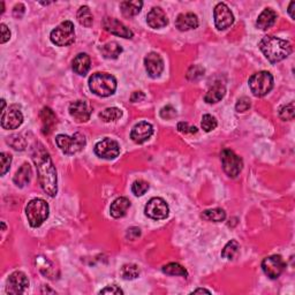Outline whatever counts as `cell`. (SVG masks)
Instances as JSON below:
<instances>
[{
  "label": "cell",
  "mask_w": 295,
  "mask_h": 295,
  "mask_svg": "<svg viewBox=\"0 0 295 295\" xmlns=\"http://www.w3.org/2000/svg\"><path fill=\"white\" fill-rule=\"evenodd\" d=\"M92 107L85 101H76L70 105V115L78 122H87L92 117Z\"/></svg>",
  "instance_id": "18"
},
{
  "label": "cell",
  "mask_w": 295,
  "mask_h": 295,
  "mask_svg": "<svg viewBox=\"0 0 295 295\" xmlns=\"http://www.w3.org/2000/svg\"><path fill=\"white\" fill-rule=\"evenodd\" d=\"M121 277L126 280H133L136 279L140 276L139 266L135 264H126L122 266L121 269Z\"/></svg>",
  "instance_id": "34"
},
{
  "label": "cell",
  "mask_w": 295,
  "mask_h": 295,
  "mask_svg": "<svg viewBox=\"0 0 295 295\" xmlns=\"http://www.w3.org/2000/svg\"><path fill=\"white\" fill-rule=\"evenodd\" d=\"M204 68L198 66V65H194L189 68V71L187 73V78L189 80H197L199 78H202L204 75Z\"/></svg>",
  "instance_id": "39"
},
{
  "label": "cell",
  "mask_w": 295,
  "mask_h": 295,
  "mask_svg": "<svg viewBox=\"0 0 295 295\" xmlns=\"http://www.w3.org/2000/svg\"><path fill=\"white\" fill-rule=\"evenodd\" d=\"M51 42L57 47H70L75 40L74 25L71 21L61 22L57 28H54L50 35Z\"/></svg>",
  "instance_id": "7"
},
{
  "label": "cell",
  "mask_w": 295,
  "mask_h": 295,
  "mask_svg": "<svg viewBox=\"0 0 295 295\" xmlns=\"http://www.w3.org/2000/svg\"><path fill=\"white\" fill-rule=\"evenodd\" d=\"M279 117L284 121L293 120V118H294V103L290 102L289 104H287V105L281 107V110L279 112Z\"/></svg>",
  "instance_id": "37"
},
{
  "label": "cell",
  "mask_w": 295,
  "mask_h": 295,
  "mask_svg": "<svg viewBox=\"0 0 295 295\" xmlns=\"http://www.w3.org/2000/svg\"><path fill=\"white\" fill-rule=\"evenodd\" d=\"M239 251H240V244L238 243V241L231 240V241L228 242V244L224 247L223 252H221V256L226 258V260H234V258L238 256Z\"/></svg>",
  "instance_id": "32"
},
{
  "label": "cell",
  "mask_w": 295,
  "mask_h": 295,
  "mask_svg": "<svg viewBox=\"0 0 295 295\" xmlns=\"http://www.w3.org/2000/svg\"><path fill=\"white\" fill-rule=\"evenodd\" d=\"M102 56L106 59H117L122 52V48L117 42H108L101 48Z\"/></svg>",
  "instance_id": "28"
},
{
  "label": "cell",
  "mask_w": 295,
  "mask_h": 295,
  "mask_svg": "<svg viewBox=\"0 0 295 295\" xmlns=\"http://www.w3.org/2000/svg\"><path fill=\"white\" fill-rule=\"evenodd\" d=\"M163 272L170 276H181V277H187L188 272L185 269L184 266H181L178 263H169L163 266Z\"/></svg>",
  "instance_id": "33"
},
{
  "label": "cell",
  "mask_w": 295,
  "mask_h": 295,
  "mask_svg": "<svg viewBox=\"0 0 295 295\" xmlns=\"http://www.w3.org/2000/svg\"><path fill=\"white\" fill-rule=\"evenodd\" d=\"M89 88L99 97H108L116 93L117 80L108 73H95L89 79Z\"/></svg>",
  "instance_id": "3"
},
{
  "label": "cell",
  "mask_w": 295,
  "mask_h": 295,
  "mask_svg": "<svg viewBox=\"0 0 295 295\" xmlns=\"http://www.w3.org/2000/svg\"><path fill=\"white\" fill-rule=\"evenodd\" d=\"M122 117V111L118 107H107L105 110L99 113V118L104 122H112L119 120Z\"/></svg>",
  "instance_id": "30"
},
{
  "label": "cell",
  "mask_w": 295,
  "mask_h": 295,
  "mask_svg": "<svg viewBox=\"0 0 295 295\" xmlns=\"http://www.w3.org/2000/svg\"><path fill=\"white\" fill-rule=\"evenodd\" d=\"M0 28H2V40H0V42H2V44H4V43H6L7 40H10L11 31L7 28V26L5 24H2Z\"/></svg>",
  "instance_id": "44"
},
{
  "label": "cell",
  "mask_w": 295,
  "mask_h": 295,
  "mask_svg": "<svg viewBox=\"0 0 295 295\" xmlns=\"http://www.w3.org/2000/svg\"><path fill=\"white\" fill-rule=\"evenodd\" d=\"M90 65H92V60L87 53H79L78 56L73 60V71L76 74L84 76L90 70Z\"/></svg>",
  "instance_id": "22"
},
{
  "label": "cell",
  "mask_w": 295,
  "mask_h": 295,
  "mask_svg": "<svg viewBox=\"0 0 295 295\" xmlns=\"http://www.w3.org/2000/svg\"><path fill=\"white\" fill-rule=\"evenodd\" d=\"M95 153L103 160H115L120 153L119 143L112 139H104L95 145Z\"/></svg>",
  "instance_id": "10"
},
{
  "label": "cell",
  "mask_w": 295,
  "mask_h": 295,
  "mask_svg": "<svg viewBox=\"0 0 295 295\" xmlns=\"http://www.w3.org/2000/svg\"><path fill=\"white\" fill-rule=\"evenodd\" d=\"M170 209L167 203L161 197H153L145 206V215L155 220L165 219L169 216Z\"/></svg>",
  "instance_id": "11"
},
{
  "label": "cell",
  "mask_w": 295,
  "mask_h": 295,
  "mask_svg": "<svg viewBox=\"0 0 295 295\" xmlns=\"http://www.w3.org/2000/svg\"><path fill=\"white\" fill-rule=\"evenodd\" d=\"M144 98H145V95L142 92H135V93H133V95H131L130 101L133 103H136V102L143 101Z\"/></svg>",
  "instance_id": "45"
},
{
  "label": "cell",
  "mask_w": 295,
  "mask_h": 295,
  "mask_svg": "<svg viewBox=\"0 0 295 295\" xmlns=\"http://www.w3.org/2000/svg\"><path fill=\"white\" fill-rule=\"evenodd\" d=\"M33 161L37 169L40 187L50 196H56L58 192L57 171L54 169L51 157L45 150L44 145L37 143L33 149Z\"/></svg>",
  "instance_id": "1"
},
{
  "label": "cell",
  "mask_w": 295,
  "mask_h": 295,
  "mask_svg": "<svg viewBox=\"0 0 295 295\" xmlns=\"http://www.w3.org/2000/svg\"><path fill=\"white\" fill-rule=\"evenodd\" d=\"M178 129L185 134H195L197 133V128L195 126H189L187 122H179Z\"/></svg>",
  "instance_id": "42"
},
{
  "label": "cell",
  "mask_w": 295,
  "mask_h": 295,
  "mask_svg": "<svg viewBox=\"0 0 295 295\" xmlns=\"http://www.w3.org/2000/svg\"><path fill=\"white\" fill-rule=\"evenodd\" d=\"M149 189V184L144 180H136L131 186V192L134 193L135 196H142Z\"/></svg>",
  "instance_id": "35"
},
{
  "label": "cell",
  "mask_w": 295,
  "mask_h": 295,
  "mask_svg": "<svg viewBox=\"0 0 295 295\" xmlns=\"http://www.w3.org/2000/svg\"><path fill=\"white\" fill-rule=\"evenodd\" d=\"M220 158L225 173L231 176V178H237L243 167V162L241 158L235 155L234 151L230 150V149H224L221 151Z\"/></svg>",
  "instance_id": "8"
},
{
  "label": "cell",
  "mask_w": 295,
  "mask_h": 295,
  "mask_svg": "<svg viewBox=\"0 0 295 295\" xmlns=\"http://www.w3.org/2000/svg\"><path fill=\"white\" fill-rule=\"evenodd\" d=\"M249 88L254 96H265L274 88V76L271 75V73L265 71L255 73L249 79Z\"/></svg>",
  "instance_id": "5"
},
{
  "label": "cell",
  "mask_w": 295,
  "mask_h": 295,
  "mask_svg": "<svg viewBox=\"0 0 295 295\" xmlns=\"http://www.w3.org/2000/svg\"><path fill=\"white\" fill-rule=\"evenodd\" d=\"M161 117L163 118V119H166V120L173 119L174 117H176V110L172 105L164 106L161 110Z\"/></svg>",
  "instance_id": "41"
},
{
  "label": "cell",
  "mask_w": 295,
  "mask_h": 295,
  "mask_svg": "<svg viewBox=\"0 0 295 295\" xmlns=\"http://www.w3.org/2000/svg\"><path fill=\"white\" fill-rule=\"evenodd\" d=\"M29 287V280L24 272L15 271L7 279L6 292L8 294H24Z\"/></svg>",
  "instance_id": "14"
},
{
  "label": "cell",
  "mask_w": 295,
  "mask_h": 295,
  "mask_svg": "<svg viewBox=\"0 0 295 295\" xmlns=\"http://www.w3.org/2000/svg\"><path fill=\"white\" fill-rule=\"evenodd\" d=\"M260 49L272 63L284 60L292 53V44L275 36H265L260 42Z\"/></svg>",
  "instance_id": "2"
},
{
  "label": "cell",
  "mask_w": 295,
  "mask_h": 295,
  "mask_svg": "<svg viewBox=\"0 0 295 295\" xmlns=\"http://www.w3.org/2000/svg\"><path fill=\"white\" fill-rule=\"evenodd\" d=\"M217 125L218 124H217V120H216L215 117H212L211 115H204L203 116L202 121H201V126H202V128L204 131L209 133V131L216 129Z\"/></svg>",
  "instance_id": "36"
},
{
  "label": "cell",
  "mask_w": 295,
  "mask_h": 295,
  "mask_svg": "<svg viewBox=\"0 0 295 295\" xmlns=\"http://www.w3.org/2000/svg\"><path fill=\"white\" fill-rule=\"evenodd\" d=\"M276 20H277V13L274 10H271V8H265V10L258 15L256 26L257 28L266 30L271 28V27L276 24Z\"/></svg>",
  "instance_id": "23"
},
{
  "label": "cell",
  "mask_w": 295,
  "mask_h": 295,
  "mask_svg": "<svg viewBox=\"0 0 295 295\" xmlns=\"http://www.w3.org/2000/svg\"><path fill=\"white\" fill-rule=\"evenodd\" d=\"M147 22L151 28L160 29L164 28L165 26H167L169 20H167L166 13L163 11L161 7H153L152 10L148 13Z\"/></svg>",
  "instance_id": "19"
},
{
  "label": "cell",
  "mask_w": 295,
  "mask_h": 295,
  "mask_svg": "<svg viewBox=\"0 0 295 295\" xmlns=\"http://www.w3.org/2000/svg\"><path fill=\"white\" fill-rule=\"evenodd\" d=\"M213 16H215V25L218 30L228 29L234 22L233 13L224 3L217 4L213 10Z\"/></svg>",
  "instance_id": "12"
},
{
  "label": "cell",
  "mask_w": 295,
  "mask_h": 295,
  "mask_svg": "<svg viewBox=\"0 0 295 295\" xmlns=\"http://www.w3.org/2000/svg\"><path fill=\"white\" fill-rule=\"evenodd\" d=\"M197 293H207V294H210V290H208V289H204V288H197V289H195L193 294H197Z\"/></svg>",
  "instance_id": "47"
},
{
  "label": "cell",
  "mask_w": 295,
  "mask_h": 295,
  "mask_svg": "<svg viewBox=\"0 0 295 295\" xmlns=\"http://www.w3.org/2000/svg\"><path fill=\"white\" fill-rule=\"evenodd\" d=\"M49 212V204L42 198L31 199L26 208L27 218L31 228H39L48 219Z\"/></svg>",
  "instance_id": "4"
},
{
  "label": "cell",
  "mask_w": 295,
  "mask_h": 295,
  "mask_svg": "<svg viewBox=\"0 0 295 295\" xmlns=\"http://www.w3.org/2000/svg\"><path fill=\"white\" fill-rule=\"evenodd\" d=\"M294 7H295V2H292L289 4V6H288V14L289 16L292 17V19L294 20L295 19V14H294Z\"/></svg>",
  "instance_id": "46"
},
{
  "label": "cell",
  "mask_w": 295,
  "mask_h": 295,
  "mask_svg": "<svg viewBox=\"0 0 295 295\" xmlns=\"http://www.w3.org/2000/svg\"><path fill=\"white\" fill-rule=\"evenodd\" d=\"M130 208V201L126 197H118L113 201L110 208V213L113 218L124 217Z\"/></svg>",
  "instance_id": "24"
},
{
  "label": "cell",
  "mask_w": 295,
  "mask_h": 295,
  "mask_svg": "<svg viewBox=\"0 0 295 295\" xmlns=\"http://www.w3.org/2000/svg\"><path fill=\"white\" fill-rule=\"evenodd\" d=\"M144 66L149 76L156 79L160 78L163 71H164V60L158 53L150 52L144 58Z\"/></svg>",
  "instance_id": "16"
},
{
  "label": "cell",
  "mask_w": 295,
  "mask_h": 295,
  "mask_svg": "<svg viewBox=\"0 0 295 295\" xmlns=\"http://www.w3.org/2000/svg\"><path fill=\"white\" fill-rule=\"evenodd\" d=\"M78 21L80 22V25L87 27V28L93 26L94 16H93L92 11H90V8L88 6L80 7V10L78 12Z\"/></svg>",
  "instance_id": "31"
},
{
  "label": "cell",
  "mask_w": 295,
  "mask_h": 295,
  "mask_svg": "<svg viewBox=\"0 0 295 295\" xmlns=\"http://www.w3.org/2000/svg\"><path fill=\"white\" fill-rule=\"evenodd\" d=\"M31 174H33V172H31V166L29 164H27L25 163L24 165H22L17 172L14 175V184L17 186V187H25L26 185L29 184V181L31 179Z\"/></svg>",
  "instance_id": "25"
},
{
  "label": "cell",
  "mask_w": 295,
  "mask_h": 295,
  "mask_svg": "<svg viewBox=\"0 0 295 295\" xmlns=\"http://www.w3.org/2000/svg\"><path fill=\"white\" fill-rule=\"evenodd\" d=\"M225 94H226L225 85L221 82H215L212 84V87L208 90L206 97H204V101L208 104H216L224 98Z\"/></svg>",
  "instance_id": "21"
},
{
  "label": "cell",
  "mask_w": 295,
  "mask_h": 295,
  "mask_svg": "<svg viewBox=\"0 0 295 295\" xmlns=\"http://www.w3.org/2000/svg\"><path fill=\"white\" fill-rule=\"evenodd\" d=\"M143 3L140 0H135V2H122L120 4V10L126 17H131L138 15L142 10Z\"/></svg>",
  "instance_id": "27"
},
{
  "label": "cell",
  "mask_w": 295,
  "mask_h": 295,
  "mask_svg": "<svg viewBox=\"0 0 295 295\" xmlns=\"http://www.w3.org/2000/svg\"><path fill=\"white\" fill-rule=\"evenodd\" d=\"M203 219L208 221H213V223H220L224 221L226 218V212L220 208L210 209V210H206L202 213Z\"/></svg>",
  "instance_id": "29"
},
{
  "label": "cell",
  "mask_w": 295,
  "mask_h": 295,
  "mask_svg": "<svg viewBox=\"0 0 295 295\" xmlns=\"http://www.w3.org/2000/svg\"><path fill=\"white\" fill-rule=\"evenodd\" d=\"M22 122H24V115L20 106L11 105L2 113V126L4 129H16L22 125Z\"/></svg>",
  "instance_id": "13"
},
{
  "label": "cell",
  "mask_w": 295,
  "mask_h": 295,
  "mask_svg": "<svg viewBox=\"0 0 295 295\" xmlns=\"http://www.w3.org/2000/svg\"><path fill=\"white\" fill-rule=\"evenodd\" d=\"M153 134V127L151 124L147 121H141L136 124L133 129L130 131V139L134 141L135 143L142 144L151 138Z\"/></svg>",
  "instance_id": "17"
},
{
  "label": "cell",
  "mask_w": 295,
  "mask_h": 295,
  "mask_svg": "<svg viewBox=\"0 0 295 295\" xmlns=\"http://www.w3.org/2000/svg\"><path fill=\"white\" fill-rule=\"evenodd\" d=\"M40 119H42V128L44 134H50L52 131L53 126L56 125V115L49 107H44L40 111Z\"/></svg>",
  "instance_id": "26"
},
{
  "label": "cell",
  "mask_w": 295,
  "mask_h": 295,
  "mask_svg": "<svg viewBox=\"0 0 295 295\" xmlns=\"http://www.w3.org/2000/svg\"><path fill=\"white\" fill-rule=\"evenodd\" d=\"M175 26L180 31L196 29L198 27L197 15L194 14V13H183V14H180L176 17Z\"/></svg>",
  "instance_id": "20"
},
{
  "label": "cell",
  "mask_w": 295,
  "mask_h": 295,
  "mask_svg": "<svg viewBox=\"0 0 295 295\" xmlns=\"http://www.w3.org/2000/svg\"><path fill=\"white\" fill-rule=\"evenodd\" d=\"M102 26L104 30H106L107 33L119 36L122 38H133L134 36L133 31L127 28L122 22L115 19V17H105L102 22Z\"/></svg>",
  "instance_id": "15"
},
{
  "label": "cell",
  "mask_w": 295,
  "mask_h": 295,
  "mask_svg": "<svg viewBox=\"0 0 295 295\" xmlns=\"http://www.w3.org/2000/svg\"><path fill=\"white\" fill-rule=\"evenodd\" d=\"M286 267V263L280 255H272L263 260L262 269L265 276L269 277L270 279L279 278L280 275L283 274Z\"/></svg>",
  "instance_id": "9"
},
{
  "label": "cell",
  "mask_w": 295,
  "mask_h": 295,
  "mask_svg": "<svg viewBox=\"0 0 295 295\" xmlns=\"http://www.w3.org/2000/svg\"><path fill=\"white\" fill-rule=\"evenodd\" d=\"M249 108H251V99H249L248 97L240 98L237 103V105H235V110L241 113L248 111Z\"/></svg>",
  "instance_id": "40"
},
{
  "label": "cell",
  "mask_w": 295,
  "mask_h": 295,
  "mask_svg": "<svg viewBox=\"0 0 295 295\" xmlns=\"http://www.w3.org/2000/svg\"><path fill=\"white\" fill-rule=\"evenodd\" d=\"M58 148L66 153V155H74L80 152L85 145V138L83 134L75 133L74 135L68 136L65 134H59L56 138Z\"/></svg>",
  "instance_id": "6"
},
{
  "label": "cell",
  "mask_w": 295,
  "mask_h": 295,
  "mask_svg": "<svg viewBox=\"0 0 295 295\" xmlns=\"http://www.w3.org/2000/svg\"><path fill=\"white\" fill-rule=\"evenodd\" d=\"M99 294H113V295H120V294H124L122 292V289H120L118 286L116 285H111V286H107L106 288L102 289Z\"/></svg>",
  "instance_id": "43"
},
{
  "label": "cell",
  "mask_w": 295,
  "mask_h": 295,
  "mask_svg": "<svg viewBox=\"0 0 295 295\" xmlns=\"http://www.w3.org/2000/svg\"><path fill=\"white\" fill-rule=\"evenodd\" d=\"M0 162H2V166H0L2 171H0V174L5 175L7 173V171L10 170V167H11L12 156L7 152H3L2 155H0Z\"/></svg>",
  "instance_id": "38"
}]
</instances>
